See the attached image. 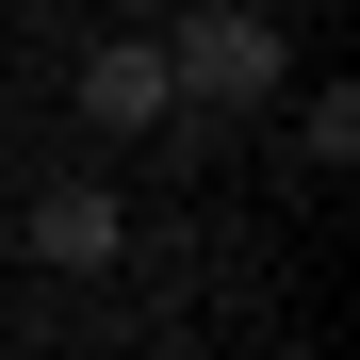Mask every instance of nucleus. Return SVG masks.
I'll return each instance as SVG.
<instances>
[{
  "label": "nucleus",
  "instance_id": "obj_1",
  "mask_svg": "<svg viewBox=\"0 0 360 360\" xmlns=\"http://www.w3.org/2000/svg\"><path fill=\"white\" fill-rule=\"evenodd\" d=\"M164 98H180V115H246V98H278V17H246V0L180 17V33H164Z\"/></svg>",
  "mask_w": 360,
  "mask_h": 360
},
{
  "label": "nucleus",
  "instance_id": "obj_2",
  "mask_svg": "<svg viewBox=\"0 0 360 360\" xmlns=\"http://www.w3.org/2000/svg\"><path fill=\"white\" fill-rule=\"evenodd\" d=\"M82 131H164V49H82Z\"/></svg>",
  "mask_w": 360,
  "mask_h": 360
},
{
  "label": "nucleus",
  "instance_id": "obj_3",
  "mask_svg": "<svg viewBox=\"0 0 360 360\" xmlns=\"http://www.w3.org/2000/svg\"><path fill=\"white\" fill-rule=\"evenodd\" d=\"M33 246L82 278V262H115V246H131V229H115V197H98V180H49V197H33Z\"/></svg>",
  "mask_w": 360,
  "mask_h": 360
},
{
  "label": "nucleus",
  "instance_id": "obj_4",
  "mask_svg": "<svg viewBox=\"0 0 360 360\" xmlns=\"http://www.w3.org/2000/svg\"><path fill=\"white\" fill-rule=\"evenodd\" d=\"M295 148H311V180H344V164H360V98H344V82H328V98H311V115H295Z\"/></svg>",
  "mask_w": 360,
  "mask_h": 360
},
{
  "label": "nucleus",
  "instance_id": "obj_5",
  "mask_svg": "<svg viewBox=\"0 0 360 360\" xmlns=\"http://www.w3.org/2000/svg\"><path fill=\"white\" fill-rule=\"evenodd\" d=\"M115 17H148V0H115Z\"/></svg>",
  "mask_w": 360,
  "mask_h": 360
}]
</instances>
